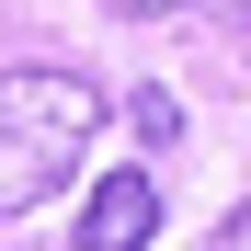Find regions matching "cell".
<instances>
[{"label":"cell","mask_w":251,"mask_h":251,"mask_svg":"<svg viewBox=\"0 0 251 251\" xmlns=\"http://www.w3.org/2000/svg\"><path fill=\"white\" fill-rule=\"evenodd\" d=\"M103 12H194V0H103Z\"/></svg>","instance_id":"5b68a950"},{"label":"cell","mask_w":251,"mask_h":251,"mask_svg":"<svg viewBox=\"0 0 251 251\" xmlns=\"http://www.w3.org/2000/svg\"><path fill=\"white\" fill-rule=\"evenodd\" d=\"M149 228H160V183L149 172H103L92 205H80V251H149Z\"/></svg>","instance_id":"7a4b0ae2"},{"label":"cell","mask_w":251,"mask_h":251,"mask_svg":"<svg viewBox=\"0 0 251 251\" xmlns=\"http://www.w3.org/2000/svg\"><path fill=\"white\" fill-rule=\"evenodd\" d=\"M92 137H103V92L80 69H0V217L46 205Z\"/></svg>","instance_id":"6da1fadb"},{"label":"cell","mask_w":251,"mask_h":251,"mask_svg":"<svg viewBox=\"0 0 251 251\" xmlns=\"http://www.w3.org/2000/svg\"><path fill=\"white\" fill-rule=\"evenodd\" d=\"M137 137H149V149H172V137H183V103L160 92V80H149V92H137Z\"/></svg>","instance_id":"3957f363"},{"label":"cell","mask_w":251,"mask_h":251,"mask_svg":"<svg viewBox=\"0 0 251 251\" xmlns=\"http://www.w3.org/2000/svg\"><path fill=\"white\" fill-rule=\"evenodd\" d=\"M217 12H228V23H240V34H251V0H217Z\"/></svg>","instance_id":"8992f818"},{"label":"cell","mask_w":251,"mask_h":251,"mask_svg":"<svg viewBox=\"0 0 251 251\" xmlns=\"http://www.w3.org/2000/svg\"><path fill=\"white\" fill-rule=\"evenodd\" d=\"M217 251H251V194H240L228 217H217Z\"/></svg>","instance_id":"277c9868"}]
</instances>
